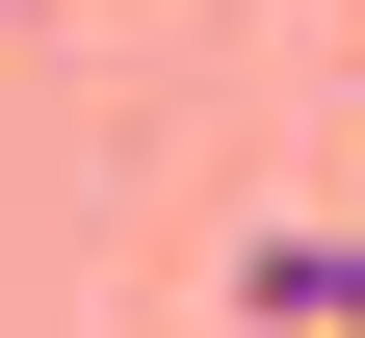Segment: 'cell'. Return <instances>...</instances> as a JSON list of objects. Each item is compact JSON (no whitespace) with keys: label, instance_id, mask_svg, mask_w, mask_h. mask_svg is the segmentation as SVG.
<instances>
[{"label":"cell","instance_id":"cell-1","mask_svg":"<svg viewBox=\"0 0 365 338\" xmlns=\"http://www.w3.org/2000/svg\"><path fill=\"white\" fill-rule=\"evenodd\" d=\"M235 338H365V234H339V208L235 234Z\"/></svg>","mask_w":365,"mask_h":338},{"label":"cell","instance_id":"cell-2","mask_svg":"<svg viewBox=\"0 0 365 338\" xmlns=\"http://www.w3.org/2000/svg\"><path fill=\"white\" fill-rule=\"evenodd\" d=\"M339 234H365V208H339Z\"/></svg>","mask_w":365,"mask_h":338}]
</instances>
